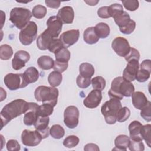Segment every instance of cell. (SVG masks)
Instances as JSON below:
<instances>
[{
  "label": "cell",
  "instance_id": "obj_22",
  "mask_svg": "<svg viewBox=\"0 0 151 151\" xmlns=\"http://www.w3.org/2000/svg\"><path fill=\"white\" fill-rule=\"evenodd\" d=\"M22 76L25 82L28 85L35 83L38 80L39 78V73L35 67H30L22 73Z\"/></svg>",
  "mask_w": 151,
  "mask_h": 151
},
{
  "label": "cell",
  "instance_id": "obj_26",
  "mask_svg": "<svg viewBox=\"0 0 151 151\" xmlns=\"http://www.w3.org/2000/svg\"><path fill=\"white\" fill-rule=\"evenodd\" d=\"M37 64L41 69L43 70H48L53 68L54 61L50 56L42 55L38 58Z\"/></svg>",
  "mask_w": 151,
  "mask_h": 151
},
{
  "label": "cell",
  "instance_id": "obj_3",
  "mask_svg": "<svg viewBox=\"0 0 151 151\" xmlns=\"http://www.w3.org/2000/svg\"><path fill=\"white\" fill-rule=\"evenodd\" d=\"M122 107L120 100L114 98H110L102 105L101 112L107 124H113L116 122V114Z\"/></svg>",
  "mask_w": 151,
  "mask_h": 151
},
{
  "label": "cell",
  "instance_id": "obj_48",
  "mask_svg": "<svg viewBox=\"0 0 151 151\" xmlns=\"http://www.w3.org/2000/svg\"><path fill=\"white\" fill-rule=\"evenodd\" d=\"M124 58L127 62L132 60H136L139 61L140 59V53L137 50L131 47L129 53L124 57Z\"/></svg>",
  "mask_w": 151,
  "mask_h": 151
},
{
  "label": "cell",
  "instance_id": "obj_27",
  "mask_svg": "<svg viewBox=\"0 0 151 151\" xmlns=\"http://www.w3.org/2000/svg\"><path fill=\"white\" fill-rule=\"evenodd\" d=\"M79 72L80 75L81 76L85 78H91L94 75L95 70L92 64L88 63H83L79 66Z\"/></svg>",
  "mask_w": 151,
  "mask_h": 151
},
{
  "label": "cell",
  "instance_id": "obj_49",
  "mask_svg": "<svg viewBox=\"0 0 151 151\" xmlns=\"http://www.w3.org/2000/svg\"><path fill=\"white\" fill-rule=\"evenodd\" d=\"M6 149L9 151H18L21 149L20 145L17 140L11 139L6 143Z\"/></svg>",
  "mask_w": 151,
  "mask_h": 151
},
{
  "label": "cell",
  "instance_id": "obj_24",
  "mask_svg": "<svg viewBox=\"0 0 151 151\" xmlns=\"http://www.w3.org/2000/svg\"><path fill=\"white\" fill-rule=\"evenodd\" d=\"M83 39L88 44H94L98 42L99 37L97 36L94 27L86 28L83 33Z\"/></svg>",
  "mask_w": 151,
  "mask_h": 151
},
{
  "label": "cell",
  "instance_id": "obj_8",
  "mask_svg": "<svg viewBox=\"0 0 151 151\" xmlns=\"http://www.w3.org/2000/svg\"><path fill=\"white\" fill-rule=\"evenodd\" d=\"M42 137L36 130L31 131L24 130L21 134V141L24 145L27 146H36L40 143Z\"/></svg>",
  "mask_w": 151,
  "mask_h": 151
},
{
  "label": "cell",
  "instance_id": "obj_43",
  "mask_svg": "<svg viewBox=\"0 0 151 151\" xmlns=\"http://www.w3.org/2000/svg\"><path fill=\"white\" fill-rule=\"evenodd\" d=\"M122 2L124 7L130 11H136L139 8V1L136 0L122 1Z\"/></svg>",
  "mask_w": 151,
  "mask_h": 151
},
{
  "label": "cell",
  "instance_id": "obj_9",
  "mask_svg": "<svg viewBox=\"0 0 151 151\" xmlns=\"http://www.w3.org/2000/svg\"><path fill=\"white\" fill-rule=\"evenodd\" d=\"M111 47L118 55L122 57L129 53L131 48L128 41L122 37H116L112 41Z\"/></svg>",
  "mask_w": 151,
  "mask_h": 151
},
{
  "label": "cell",
  "instance_id": "obj_18",
  "mask_svg": "<svg viewBox=\"0 0 151 151\" xmlns=\"http://www.w3.org/2000/svg\"><path fill=\"white\" fill-rule=\"evenodd\" d=\"M54 38L48 32L47 29H45L37 39V46L41 50H46L48 48L49 45Z\"/></svg>",
  "mask_w": 151,
  "mask_h": 151
},
{
  "label": "cell",
  "instance_id": "obj_53",
  "mask_svg": "<svg viewBox=\"0 0 151 151\" xmlns=\"http://www.w3.org/2000/svg\"><path fill=\"white\" fill-rule=\"evenodd\" d=\"M45 3L46 5L51 8L57 9L60 6L61 2L57 1H45Z\"/></svg>",
  "mask_w": 151,
  "mask_h": 151
},
{
  "label": "cell",
  "instance_id": "obj_17",
  "mask_svg": "<svg viewBox=\"0 0 151 151\" xmlns=\"http://www.w3.org/2000/svg\"><path fill=\"white\" fill-rule=\"evenodd\" d=\"M57 16L63 24H72L74 18V11L71 6H64L59 9Z\"/></svg>",
  "mask_w": 151,
  "mask_h": 151
},
{
  "label": "cell",
  "instance_id": "obj_21",
  "mask_svg": "<svg viewBox=\"0 0 151 151\" xmlns=\"http://www.w3.org/2000/svg\"><path fill=\"white\" fill-rule=\"evenodd\" d=\"M142 126V123L137 120L132 122L129 125L128 129L130 134V139L133 140L142 141L143 139L140 134V130Z\"/></svg>",
  "mask_w": 151,
  "mask_h": 151
},
{
  "label": "cell",
  "instance_id": "obj_11",
  "mask_svg": "<svg viewBox=\"0 0 151 151\" xmlns=\"http://www.w3.org/2000/svg\"><path fill=\"white\" fill-rule=\"evenodd\" d=\"M139 69V61L132 60L128 61L126 67L123 73V78L127 81H133L135 80L136 76Z\"/></svg>",
  "mask_w": 151,
  "mask_h": 151
},
{
  "label": "cell",
  "instance_id": "obj_10",
  "mask_svg": "<svg viewBox=\"0 0 151 151\" xmlns=\"http://www.w3.org/2000/svg\"><path fill=\"white\" fill-rule=\"evenodd\" d=\"M29 54L24 50H19L16 52L12 60V67L15 70H19L25 67V64L29 60Z\"/></svg>",
  "mask_w": 151,
  "mask_h": 151
},
{
  "label": "cell",
  "instance_id": "obj_46",
  "mask_svg": "<svg viewBox=\"0 0 151 151\" xmlns=\"http://www.w3.org/2000/svg\"><path fill=\"white\" fill-rule=\"evenodd\" d=\"M76 83L78 87L81 88H87L91 84L90 78H85L81 75H78L76 79Z\"/></svg>",
  "mask_w": 151,
  "mask_h": 151
},
{
  "label": "cell",
  "instance_id": "obj_39",
  "mask_svg": "<svg viewBox=\"0 0 151 151\" xmlns=\"http://www.w3.org/2000/svg\"><path fill=\"white\" fill-rule=\"evenodd\" d=\"M79 138L75 135L67 136L63 141V145L68 148H72L76 146L79 143Z\"/></svg>",
  "mask_w": 151,
  "mask_h": 151
},
{
  "label": "cell",
  "instance_id": "obj_29",
  "mask_svg": "<svg viewBox=\"0 0 151 151\" xmlns=\"http://www.w3.org/2000/svg\"><path fill=\"white\" fill-rule=\"evenodd\" d=\"M63 79V76L61 73L53 71L50 73L48 77V81L51 87H55L60 85Z\"/></svg>",
  "mask_w": 151,
  "mask_h": 151
},
{
  "label": "cell",
  "instance_id": "obj_7",
  "mask_svg": "<svg viewBox=\"0 0 151 151\" xmlns=\"http://www.w3.org/2000/svg\"><path fill=\"white\" fill-rule=\"evenodd\" d=\"M4 81L5 86L10 90H16L27 86L23 78L22 74H7L4 77Z\"/></svg>",
  "mask_w": 151,
  "mask_h": 151
},
{
  "label": "cell",
  "instance_id": "obj_5",
  "mask_svg": "<svg viewBox=\"0 0 151 151\" xmlns=\"http://www.w3.org/2000/svg\"><path fill=\"white\" fill-rule=\"evenodd\" d=\"M37 31L36 23L34 21H29L19 32V39L21 43L24 45H30L36 39Z\"/></svg>",
  "mask_w": 151,
  "mask_h": 151
},
{
  "label": "cell",
  "instance_id": "obj_13",
  "mask_svg": "<svg viewBox=\"0 0 151 151\" xmlns=\"http://www.w3.org/2000/svg\"><path fill=\"white\" fill-rule=\"evenodd\" d=\"M39 105L36 103L28 102L27 111L24 114L23 121L25 125L32 126L34 125L37 119L38 114L37 110Z\"/></svg>",
  "mask_w": 151,
  "mask_h": 151
},
{
  "label": "cell",
  "instance_id": "obj_23",
  "mask_svg": "<svg viewBox=\"0 0 151 151\" xmlns=\"http://www.w3.org/2000/svg\"><path fill=\"white\" fill-rule=\"evenodd\" d=\"M130 139L125 134H120L117 136L114 140L115 147L113 150L126 151L129 147Z\"/></svg>",
  "mask_w": 151,
  "mask_h": 151
},
{
  "label": "cell",
  "instance_id": "obj_2",
  "mask_svg": "<svg viewBox=\"0 0 151 151\" xmlns=\"http://www.w3.org/2000/svg\"><path fill=\"white\" fill-rule=\"evenodd\" d=\"M58 90L53 87L40 86L36 88L34 97L37 101L47 103L54 107L57 104Z\"/></svg>",
  "mask_w": 151,
  "mask_h": 151
},
{
  "label": "cell",
  "instance_id": "obj_32",
  "mask_svg": "<svg viewBox=\"0 0 151 151\" xmlns=\"http://www.w3.org/2000/svg\"><path fill=\"white\" fill-rule=\"evenodd\" d=\"M151 125L150 124H145L140 128V134L143 140L146 142L147 146L151 147V137H150V132H151Z\"/></svg>",
  "mask_w": 151,
  "mask_h": 151
},
{
  "label": "cell",
  "instance_id": "obj_41",
  "mask_svg": "<svg viewBox=\"0 0 151 151\" xmlns=\"http://www.w3.org/2000/svg\"><path fill=\"white\" fill-rule=\"evenodd\" d=\"M63 47V44L60 38H54L50 42L48 50L50 52L55 54Z\"/></svg>",
  "mask_w": 151,
  "mask_h": 151
},
{
  "label": "cell",
  "instance_id": "obj_1",
  "mask_svg": "<svg viewBox=\"0 0 151 151\" xmlns=\"http://www.w3.org/2000/svg\"><path fill=\"white\" fill-rule=\"evenodd\" d=\"M28 102L23 99H15L6 104L0 113L1 118V129L12 119L25 114L27 111Z\"/></svg>",
  "mask_w": 151,
  "mask_h": 151
},
{
  "label": "cell",
  "instance_id": "obj_52",
  "mask_svg": "<svg viewBox=\"0 0 151 151\" xmlns=\"http://www.w3.org/2000/svg\"><path fill=\"white\" fill-rule=\"evenodd\" d=\"M139 68L145 69L146 70H148L151 72V61L150 60L147 59L143 60L142 63L140 64V65H139Z\"/></svg>",
  "mask_w": 151,
  "mask_h": 151
},
{
  "label": "cell",
  "instance_id": "obj_51",
  "mask_svg": "<svg viewBox=\"0 0 151 151\" xmlns=\"http://www.w3.org/2000/svg\"><path fill=\"white\" fill-rule=\"evenodd\" d=\"M108 9H109V6H107L100 7L97 10L98 16L101 18H110V16L109 15V14Z\"/></svg>",
  "mask_w": 151,
  "mask_h": 151
},
{
  "label": "cell",
  "instance_id": "obj_42",
  "mask_svg": "<svg viewBox=\"0 0 151 151\" xmlns=\"http://www.w3.org/2000/svg\"><path fill=\"white\" fill-rule=\"evenodd\" d=\"M150 71L145 70V69H142L139 68L137 74L136 76L135 80H136L139 82H145L147 81L150 76Z\"/></svg>",
  "mask_w": 151,
  "mask_h": 151
},
{
  "label": "cell",
  "instance_id": "obj_19",
  "mask_svg": "<svg viewBox=\"0 0 151 151\" xmlns=\"http://www.w3.org/2000/svg\"><path fill=\"white\" fill-rule=\"evenodd\" d=\"M131 96L133 106L138 110H141L147 104V99L143 92H134Z\"/></svg>",
  "mask_w": 151,
  "mask_h": 151
},
{
  "label": "cell",
  "instance_id": "obj_25",
  "mask_svg": "<svg viewBox=\"0 0 151 151\" xmlns=\"http://www.w3.org/2000/svg\"><path fill=\"white\" fill-rule=\"evenodd\" d=\"M119 90L123 97H130L134 91V87L131 82L123 79L119 85Z\"/></svg>",
  "mask_w": 151,
  "mask_h": 151
},
{
  "label": "cell",
  "instance_id": "obj_12",
  "mask_svg": "<svg viewBox=\"0 0 151 151\" xmlns=\"http://www.w3.org/2000/svg\"><path fill=\"white\" fill-rule=\"evenodd\" d=\"M101 100V91L94 89L91 91L88 95L84 99L83 104L87 108L94 109L99 106Z\"/></svg>",
  "mask_w": 151,
  "mask_h": 151
},
{
  "label": "cell",
  "instance_id": "obj_40",
  "mask_svg": "<svg viewBox=\"0 0 151 151\" xmlns=\"http://www.w3.org/2000/svg\"><path fill=\"white\" fill-rule=\"evenodd\" d=\"M108 11L110 17L114 18L123 12V8L120 4H113L109 6Z\"/></svg>",
  "mask_w": 151,
  "mask_h": 151
},
{
  "label": "cell",
  "instance_id": "obj_28",
  "mask_svg": "<svg viewBox=\"0 0 151 151\" xmlns=\"http://www.w3.org/2000/svg\"><path fill=\"white\" fill-rule=\"evenodd\" d=\"M95 31L99 38L107 37L110 32L109 26L104 22H99L94 27Z\"/></svg>",
  "mask_w": 151,
  "mask_h": 151
},
{
  "label": "cell",
  "instance_id": "obj_38",
  "mask_svg": "<svg viewBox=\"0 0 151 151\" xmlns=\"http://www.w3.org/2000/svg\"><path fill=\"white\" fill-rule=\"evenodd\" d=\"M130 116V110L127 107H122L116 114V119L119 122H123L127 120Z\"/></svg>",
  "mask_w": 151,
  "mask_h": 151
},
{
  "label": "cell",
  "instance_id": "obj_33",
  "mask_svg": "<svg viewBox=\"0 0 151 151\" xmlns=\"http://www.w3.org/2000/svg\"><path fill=\"white\" fill-rule=\"evenodd\" d=\"M54 107L47 103H43L39 106L37 110L38 116L48 117L51 115L54 111Z\"/></svg>",
  "mask_w": 151,
  "mask_h": 151
},
{
  "label": "cell",
  "instance_id": "obj_45",
  "mask_svg": "<svg viewBox=\"0 0 151 151\" xmlns=\"http://www.w3.org/2000/svg\"><path fill=\"white\" fill-rule=\"evenodd\" d=\"M128 147L131 151H143L145 150V146L142 141L131 140Z\"/></svg>",
  "mask_w": 151,
  "mask_h": 151
},
{
  "label": "cell",
  "instance_id": "obj_44",
  "mask_svg": "<svg viewBox=\"0 0 151 151\" xmlns=\"http://www.w3.org/2000/svg\"><path fill=\"white\" fill-rule=\"evenodd\" d=\"M150 109H151V103L150 101H148L147 104L141 109L140 116L145 120L147 122L151 121Z\"/></svg>",
  "mask_w": 151,
  "mask_h": 151
},
{
  "label": "cell",
  "instance_id": "obj_31",
  "mask_svg": "<svg viewBox=\"0 0 151 151\" xmlns=\"http://www.w3.org/2000/svg\"><path fill=\"white\" fill-rule=\"evenodd\" d=\"M113 18L116 24H117V25L119 26V28H122L126 26L131 20L130 15L128 14L127 12L124 11L123 12L116 16Z\"/></svg>",
  "mask_w": 151,
  "mask_h": 151
},
{
  "label": "cell",
  "instance_id": "obj_55",
  "mask_svg": "<svg viewBox=\"0 0 151 151\" xmlns=\"http://www.w3.org/2000/svg\"><path fill=\"white\" fill-rule=\"evenodd\" d=\"M84 2L90 6L96 5L99 1H84Z\"/></svg>",
  "mask_w": 151,
  "mask_h": 151
},
{
  "label": "cell",
  "instance_id": "obj_47",
  "mask_svg": "<svg viewBox=\"0 0 151 151\" xmlns=\"http://www.w3.org/2000/svg\"><path fill=\"white\" fill-rule=\"evenodd\" d=\"M136 28V22L134 21L131 19L130 22L124 27L119 28V29L121 32L124 34H130L132 33Z\"/></svg>",
  "mask_w": 151,
  "mask_h": 151
},
{
  "label": "cell",
  "instance_id": "obj_36",
  "mask_svg": "<svg viewBox=\"0 0 151 151\" xmlns=\"http://www.w3.org/2000/svg\"><path fill=\"white\" fill-rule=\"evenodd\" d=\"M92 87L95 90L102 91L106 87V82L105 79L101 76H97L91 80Z\"/></svg>",
  "mask_w": 151,
  "mask_h": 151
},
{
  "label": "cell",
  "instance_id": "obj_34",
  "mask_svg": "<svg viewBox=\"0 0 151 151\" xmlns=\"http://www.w3.org/2000/svg\"><path fill=\"white\" fill-rule=\"evenodd\" d=\"M50 134L54 139H60L64 136L65 130L60 124H54L50 129Z\"/></svg>",
  "mask_w": 151,
  "mask_h": 151
},
{
  "label": "cell",
  "instance_id": "obj_35",
  "mask_svg": "<svg viewBox=\"0 0 151 151\" xmlns=\"http://www.w3.org/2000/svg\"><path fill=\"white\" fill-rule=\"evenodd\" d=\"M13 54L12 47L8 44H3L0 47V58L3 60L10 59Z\"/></svg>",
  "mask_w": 151,
  "mask_h": 151
},
{
  "label": "cell",
  "instance_id": "obj_30",
  "mask_svg": "<svg viewBox=\"0 0 151 151\" xmlns=\"http://www.w3.org/2000/svg\"><path fill=\"white\" fill-rule=\"evenodd\" d=\"M54 54L55 60L57 61L68 63V61L70 59V52L67 48L64 47L59 50Z\"/></svg>",
  "mask_w": 151,
  "mask_h": 151
},
{
  "label": "cell",
  "instance_id": "obj_15",
  "mask_svg": "<svg viewBox=\"0 0 151 151\" xmlns=\"http://www.w3.org/2000/svg\"><path fill=\"white\" fill-rule=\"evenodd\" d=\"M47 31L54 38H57L60 34L63 23L57 16H51L49 17L47 21Z\"/></svg>",
  "mask_w": 151,
  "mask_h": 151
},
{
  "label": "cell",
  "instance_id": "obj_6",
  "mask_svg": "<svg viewBox=\"0 0 151 151\" xmlns=\"http://www.w3.org/2000/svg\"><path fill=\"white\" fill-rule=\"evenodd\" d=\"M80 112L75 106H68L64 112V123L69 129H74L78 124Z\"/></svg>",
  "mask_w": 151,
  "mask_h": 151
},
{
  "label": "cell",
  "instance_id": "obj_20",
  "mask_svg": "<svg viewBox=\"0 0 151 151\" xmlns=\"http://www.w3.org/2000/svg\"><path fill=\"white\" fill-rule=\"evenodd\" d=\"M123 80L122 77H117L113 79L111 84V88L108 91V94L110 98H114L121 100L123 96L120 93L119 87L120 83Z\"/></svg>",
  "mask_w": 151,
  "mask_h": 151
},
{
  "label": "cell",
  "instance_id": "obj_14",
  "mask_svg": "<svg viewBox=\"0 0 151 151\" xmlns=\"http://www.w3.org/2000/svg\"><path fill=\"white\" fill-rule=\"evenodd\" d=\"M80 31L78 29H71L64 32L60 37L63 46L68 48L76 44L79 38Z\"/></svg>",
  "mask_w": 151,
  "mask_h": 151
},
{
  "label": "cell",
  "instance_id": "obj_16",
  "mask_svg": "<svg viewBox=\"0 0 151 151\" xmlns=\"http://www.w3.org/2000/svg\"><path fill=\"white\" fill-rule=\"evenodd\" d=\"M50 119L48 117L38 116L37 119L34 124L35 129L40 133L42 139L48 137L50 134V129L48 124Z\"/></svg>",
  "mask_w": 151,
  "mask_h": 151
},
{
  "label": "cell",
  "instance_id": "obj_50",
  "mask_svg": "<svg viewBox=\"0 0 151 151\" xmlns=\"http://www.w3.org/2000/svg\"><path fill=\"white\" fill-rule=\"evenodd\" d=\"M68 66V63L60 62V61H57L55 60V61H54L53 69L55 71H58L61 73L65 71L67 69Z\"/></svg>",
  "mask_w": 151,
  "mask_h": 151
},
{
  "label": "cell",
  "instance_id": "obj_4",
  "mask_svg": "<svg viewBox=\"0 0 151 151\" xmlns=\"http://www.w3.org/2000/svg\"><path fill=\"white\" fill-rule=\"evenodd\" d=\"M32 16V14L29 9L15 7L10 12L9 20L18 29H22L28 24Z\"/></svg>",
  "mask_w": 151,
  "mask_h": 151
},
{
  "label": "cell",
  "instance_id": "obj_54",
  "mask_svg": "<svg viewBox=\"0 0 151 151\" xmlns=\"http://www.w3.org/2000/svg\"><path fill=\"white\" fill-rule=\"evenodd\" d=\"M84 150L86 151H89V150L99 151L100 149L98 147V146L94 143H88L85 145L84 147Z\"/></svg>",
  "mask_w": 151,
  "mask_h": 151
},
{
  "label": "cell",
  "instance_id": "obj_37",
  "mask_svg": "<svg viewBox=\"0 0 151 151\" xmlns=\"http://www.w3.org/2000/svg\"><path fill=\"white\" fill-rule=\"evenodd\" d=\"M47 8L43 5H37L35 6L32 10V15L38 19L43 18L47 14Z\"/></svg>",
  "mask_w": 151,
  "mask_h": 151
}]
</instances>
